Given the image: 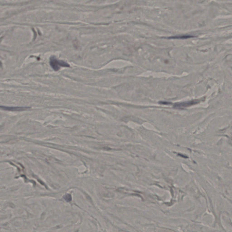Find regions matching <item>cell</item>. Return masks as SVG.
Returning <instances> with one entry per match:
<instances>
[{
    "label": "cell",
    "instance_id": "obj_3",
    "mask_svg": "<svg viewBox=\"0 0 232 232\" xmlns=\"http://www.w3.org/2000/svg\"><path fill=\"white\" fill-rule=\"evenodd\" d=\"M199 102V100H194V101H190V102H186V103H177L175 105V107H187V106H191V105H194V104H196L197 103H198Z\"/></svg>",
    "mask_w": 232,
    "mask_h": 232
},
{
    "label": "cell",
    "instance_id": "obj_1",
    "mask_svg": "<svg viewBox=\"0 0 232 232\" xmlns=\"http://www.w3.org/2000/svg\"><path fill=\"white\" fill-rule=\"evenodd\" d=\"M50 64L53 69L55 71H58L61 67H69V65L66 62L59 61L54 56L50 58Z\"/></svg>",
    "mask_w": 232,
    "mask_h": 232
},
{
    "label": "cell",
    "instance_id": "obj_4",
    "mask_svg": "<svg viewBox=\"0 0 232 232\" xmlns=\"http://www.w3.org/2000/svg\"><path fill=\"white\" fill-rule=\"evenodd\" d=\"M193 37V36L190 35H184V36H172L167 38V39H185Z\"/></svg>",
    "mask_w": 232,
    "mask_h": 232
},
{
    "label": "cell",
    "instance_id": "obj_5",
    "mask_svg": "<svg viewBox=\"0 0 232 232\" xmlns=\"http://www.w3.org/2000/svg\"><path fill=\"white\" fill-rule=\"evenodd\" d=\"M64 199L67 202H69L72 200V197L70 194H67L64 197Z\"/></svg>",
    "mask_w": 232,
    "mask_h": 232
},
{
    "label": "cell",
    "instance_id": "obj_2",
    "mask_svg": "<svg viewBox=\"0 0 232 232\" xmlns=\"http://www.w3.org/2000/svg\"><path fill=\"white\" fill-rule=\"evenodd\" d=\"M31 108L29 107H10L0 106V109L5 111H21L27 110Z\"/></svg>",
    "mask_w": 232,
    "mask_h": 232
}]
</instances>
